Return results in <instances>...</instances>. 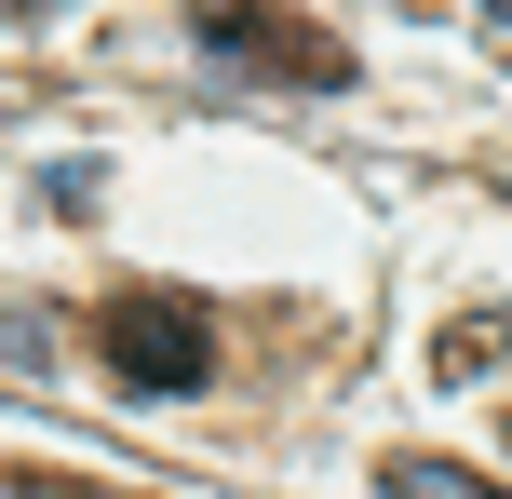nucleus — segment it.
Listing matches in <instances>:
<instances>
[{
    "mask_svg": "<svg viewBox=\"0 0 512 499\" xmlns=\"http://www.w3.org/2000/svg\"><path fill=\"white\" fill-rule=\"evenodd\" d=\"M486 365H499V311H459L445 351H432V378H486Z\"/></svg>",
    "mask_w": 512,
    "mask_h": 499,
    "instance_id": "obj_4",
    "label": "nucleus"
},
{
    "mask_svg": "<svg viewBox=\"0 0 512 499\" xmlns=\"http://www.w3.org/2000/svg\"><path fill=\"white\" fill-rule=\"evenodd\" d=\"M189 27H203V54H230V68H270V81H310V95H324V81H351V54H337L324 27L230 14V0H216V14H189Z\"/></svg>",
    "mask_w": 512,
    "mask_h": 499,
    "instance_id": "obj_2",
    "label": "nucleus"
},
{
    "mask_svg": "<svg viewBox=\"0 0 512 499\" xmlns=\"http://www.w3.org/2000/svg\"><path fill=\"white\" fill-rule=\"evenodd\" d=\"M499 446H512V432H499Z\"/></svg>",
    "mask_w": 512,
    "mask_h": 499,
    "instance_id": "obj_5",
    "label": "nucleus"
},
{
    "mask_svg": "<svg viewBox=\"0 0 512 499\" xmlns=\"http://www.w3.org/2000/svg\"><path fill=\"white\" fill-rule=\"evenodd\" d=\"M378 499H499V486H486V473H459V459L391 446V459H378Z\"/></svg>",
    "mask_w": 512,
    "mask_h": 499,
    "instance_id": "obj_3",
    "label": "nucleus"
},
{
    "mask_svg": "<svg viewBox=\"0 0 512 499\" xmlns=\"http://www.w3.org/2000/svg\"><path fill=\"white\" fill-rule=\"evenodd\" d=\"M95 351H108V378L122 392H149V405H176V392H203L216 378V311L203 297H108L95 311Z\"/></svg>",
    "mask_w": 512,
    "mask_h": 499,
    "instance_id": "obj_1",
    "label": "nucleus"
}]
</instances>
